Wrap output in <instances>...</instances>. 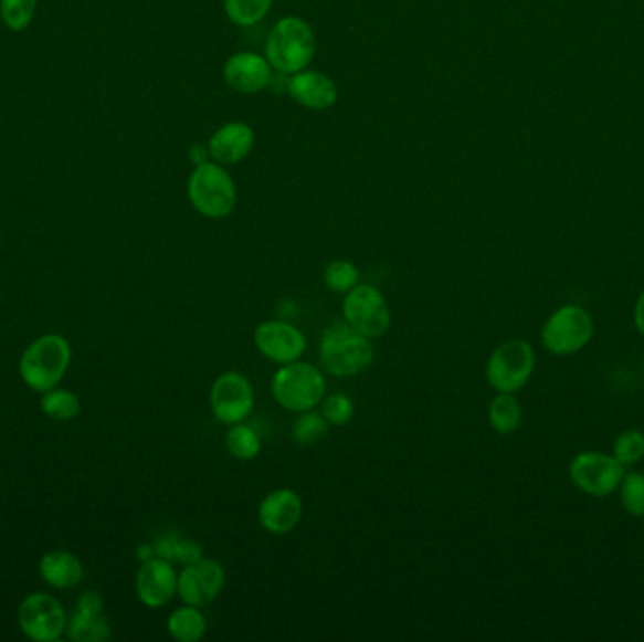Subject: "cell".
I'll list each match as a JSON object with an SVG mask.
<instances>
[{"mask_svg":"<svg viewBox=\"0 0 644 642\" xmlns=\"http://www.w3.org/2000/svg\"><path fill=\"white\" fill-rule=\"evenodd\" d=\"M319 358L334 377H357L376 360L370 337L362 336L345 320H336L320 336Z\"/></svg>","mask_w":644,"mask_h":642,"instance_id":"obj_1","label":"cell"},{"mask_svg":"<svg viewBox=\"0 0 644 642\" xmlns=\"http://www.w3.org/2000/svg\"><path fill=\"white\" fill-rule=\"evenodd\" d=\"M72 360L68 339L59 334H45L34 339L20 358V376L27 387L44 394L59 387Z\"/></svg>","mask_w":644,"mask_h":642,"instance_id":"obj_2","label":"cell"},{"mask_svg":"<svg viewBox=\"0 0 644 642\" xmlns=\"http://www.w3.org/2000/svg\"><path fill=\"white\" fill-rule=\"evenodd\" d=\"M315 55V34L307 21L287 15L275 23L266 39V59L274 71L293 76L306 71Z\"/></svg>","mask_w":644,"mask_h":642,"instance_id":"obj_3","label":"cell"},{"mask_svg":"<svg viewBox=\"0 0 644 642\" xmlns=\"http://www.w3.org/2000/svg\"><path fill=\"white\" fill-rule=\"evenodd\" d=\"M272 394L291 413H306L320 406L326 396V379L317 366L296 360L275 371Z\"/></svg>","mask_w":644,"mask_h":642,"instance_id":"obj_4","label":"cell"},{"mask_svg":"<svg viewBox=\"0 0 644 642\" xmlns=\"http://www.w3.org/2000/svg\"><path fill=\"white\" fill-rule=\"evenodd\" d=\"M187 192L192 208L208 219H224L236 210V183L223 166L213 160L194 166Z\"/></svg>","mask_w":644,"mask_h":642,"instance_id":"obj_5","label":"cell"},{"mask_svg":"<svg viewBox=\"0 0 644 642\" xmlns=\"http://www.w3.org/2000/svg\"><path fill=\"white\" fill-rule=\"evenodd\" d=\"M536 369V352L528 341L510 339L499 345L486 362V381L498 394L520 392Z\"/></svg>","mask_w":644,"mask_h":642,"instance_id":"obj_6","label":"cell"},{"mask_svg":"<svg viewBox=\"0 0 644 642\" xmlns=\"http://www.w3.org/2000/svg\"><path fill=\"white\" fill-rule=\"evenodd\" d=\"M593 336V318L577 304L556 309L541 328L542 347L556 357H568L584 349Z\"/></svg>","mask_w":644,"mask_h":642,"instance_id":"obj_7","label":"cell"},{"mask_svg":"<svg viewBox=\"0 0 644 642\" xmlns=\"http://www.w3.org/2000/svg\"><path fill=\"white\" fill-rule=\"evenodd\" d=\"M344 320L370 339H379L392 325L389 302L373 285H357L344 298Z\"/></svg>","mask_w":644,"mask_h":642,"instance_id":"obj_8","label":"cell"},{"mask_svg":"<svg viewBox=\"0 0 644 642\" xmlns=\"http://www.w3.org/2000/svg\"><path fill=\"white\" fill-rule=\"evenodd\" d=\"M625 467L613 454L598 451L579 452L569 465V477L587 496L606 497L619 490Z\"/></svg>","mask_w":644,"mask_h":642,"instance_id":"obj_9","label":"cell"},{"mask_svg":"<svg viewBox=\"0 0 644 642\" xmlns=\"http://www.w3.org/2000/svg\"><path fill=\"white\" fill-rule=\"evenodd\" d=\"M18 622L23 635L31 641L53 642L66 633L68 617L59 599L44 591H36L21 601Z\"/></svg>","mask_w":644,"mask_h":642,"instance_id":"obj_10","label":"cell"},{"mask_svg":"<svg viewBox=\"0 0 644 642\" xmlns=\"http://www.w3.org/2000/svg\"><path fill=\"white\" fill-rule=\"evenodd\" d=\"M211 413L221 424L232 427L243 422L255 408V390L240 371H224L210 390Z\"/></svg>","mask_w":644,"mask_h":642,"instance_id":"obj_11","label":"cell"},{"mask_svg":"<svg viewBox=\"0 0 644 642\" xmlns=\"http://www.w3.org/2000/svg\"><path fill=\"white\" fill-rule=\"evenodd\" d=\"M255 347L262 357L268 358L270 362L293 364L302 360L307 349V339L304 331L285 320H266L256 326Z\"/></svg>","mask_w":644,"mask_h":642,"instance_id":"obj_12","label":"cell"},{"mask_svg":"<svg viewBox=\"0 0 644 642\" xmlns=\"http://www.w3.org/2000/svg\"><path fill=\"white\" fill-rule=\"evenodd\" d=\"M226 585V575L218 560L200 558L186 566L178 577V596L183 604L205 607L219 598Z\"/></svg>","mask_w":644,"mask_h":642,"instance_id":"obj_13","label":"cell"},{"mask_svg":"<svg viewBox=\"0 0 644 642\" xmlns=\"http://www.w3.org/2000/svg\"><path fill=\"white\" fill-rule=\"evenodd\" d=\"M178 577L172 561L155 556L138 569L136 596L149 609L167 607L178 596Z\"/></svg>","mask_w":644,"mask_h":642,"instance_id":"obj_14","label":"cell"},{"mask_svg":"<svg viewBox=\"0 0 644 642\" xmlns=\"http://www.w3.org/2000/svg\"><path fill=\"white\" fill-rule=\"evenodd\" d=\"M272 71L274 69L268 59L258 53L242 52L224 63L223 76L230 90L242 95H255L272 83Z\"/></svg>","mask_w":644,"mask_h":642,"instance_id":"obj_15","label":"cell"},{"mask_svg":"<svg viewBox=\"0 0 644 642\" xmlns=\"http://www.w3.org/2000/svg\"><path fill=\"white\" fill-rule=\"evenodd\" d=\"M304 503L293 488L270 492L258 505V522L272 535H285L300 524Z\"/></svg>","mask_w":644,"mask_h":642,"instance_id":"obj_16","label":"cell"},{"mask_svg":"<svg viewBox=\"0 0 644 642\" xmlns=\"http://www.w3.org/2000/svg\"><path fill=\"white\" fill-rule=\"evenodd\" d=\"M288 95L304 108L323 112L338 103V85L323 72L300 71L288 77Z\"/></svg>","mask_w":644,"mask_h":642,"instance_id":"obj_17","label":"cell"},{"mask_svg":"<svg viewBox=\"0 0 644 642\" xmlns=\"http://www.w3.org/2000/svg\"><path fill=\"white\" fill-rule=\"evenodd\" d=\"M255 146V133L247 123L230 122L210 138V157L221 166H232L250 157Z\"/></svg>","mask_w":644,"mask_h":642,"instance_id":"obj_18","label":"cell"},{"mask_svg":"<svg viewBox=\"0 0 644 642\" xmlns=\"http://www.w3.org/2000/svg\"><path fill=\"white\" fill-rule=\"evenodd\" d=\"M40 577L55 590H71L84 579V566L68 550H52L42 556L39 564Z\"/></svg>","mask_w":644,"mask_h":642,"instance_id":"obj_19","label":"cell"},{"mask_svg":"<svg viewBox=\"0 0 644 642\" xmlns=\"http://www.w3.org/2000/svg\"><path fill=\"white\" fill-rule=\"evenodd\" d=\"M168 633L179 642H198L208 631V620L200 607L183 604L168 618Z\"/></svg>","mask_w":644,"mask_h":642,"instance_id":"obj_20","label":"cell"},{"mask_svg":"<svg viewBox=\"0 0 644 642\" xmlns=\"http://www.w3.org/2000/svg\"><path fill=\"white\" fill-rule=\"evenodd\" d=\"M488 422L499 435H510L522 424V406L515 394H498L490 401Z\"/></svg>","mask_w":644,"mask_h":642,"instance_id":"obj_21","label":"cell"},{"mask_svg":"<svg viewBox=\"0 0 644 642\" xmlns=\"http://www.w3.org/2000/svg\"><path fill=\"white\" fill-rule=\"evenodd\" d=\"M66 635L76 642H104L112 636V628L103 614L74 611L66 622Z\"/></svg>","mask_w":644,"mask_h":642,"instance_id":"obj_22","label":"cell"},{"mask_svg":"<svg viewBox=\"0 0 644 642\" xmlns=\"http://www.w3.org/2000/svg\"><path fill=\"white\" fill-rule=\"evenodd\" d=\"M224 445H226V451L234 459L250 462V460H255L261 454L262 439L255 432V428H251L245 422H237V424H232L229 432H226Z\"/></svg>","mask_w":644,"mask_h":642,"instance_id":"obj_23","label":"cell"},{"mask_svg":"<svg viewBox=\"0 0 644 642\" xmlns=\"http://www.w3.org/2000/svg\"><path fill=\"white\" fill-rule=\"evenodd\" d=\"M40 408L50 419L68 422V420H74L80 414L82 403H80V398L71 390L53 388V390H47L42 394Z\"/></svg>","mask_w":644,"mask_h":642,"instance_id":"obj_24","label":"cell"},{"mask_svg":"<svg viewBox=\"0 0 644 642\" xmlns=\"http://www.w3.org/2000/svg\"><path fill=\"white\" fill-rule=\"evenodd\" d=\"M328 428L330 424L326 422L323 413H317L315 409L298 413V419L294 420L293 424V441L302 449H309L328 435Z\"/></svg>","mask_w":644,"mask_h":642,"instance_id":"obj_25","label":"cell"},{"mask_svg":"<svg viewBox=\"0 0 644 642\" xmlns=\"http://www.w3.org/2000/svg\"><path fill=\"white\" fill-rule=\"evenodd\" d=\"M274 0H224V12L232 23L253 27L268 15Z\"/></svg>","mask_w":644,"mask_h":642,"instance_id":"obj_26","label":"cell"},{"mask_svg":"<svg viewBox=\"0 0 644 642\" xmlns=\"http://www.w3.org/2000/svg\"><path fill=\"white\" fill-rule=\"evenodd\" d=\"M323 280H325L328 291L336 294H347L358 285L360 272L351 261H332L328 262V266L325 267Z\"/></svg>","mask_w":644,"mask_h":642,"instance_id":"obj_27","label":"cell"},{"mask_svg":"<svg viewBox=\"0 0 644 642\" xmlns=\"http://www.w3.org/2000/svg\"><path fill=\"white\" fill-rule=\"evenodd\" d=\"M620 502L624 505L625 513L632 516H644V473L643 471H630L624 473V478L619 486Z\"/></svg>","mask_w":644,"mask_h":642,"instance_id":"obj_28","label":"cell"},{"mask_svg":"<svg viewBox=\"0 0 644 642\" xmlns=\"http://www.w3.org/2000/svg\"><path fill=\"white\" fill-rule=\"evenodd\" d=\"M39 0H0V18L13 32L23 31L31 25Z\"/></svg>","mask_w":644,"mask_h":642,"instance_id":"obj_29","label":"cell"},{"mask_svg":"<svg viewBox=\"0 0 644 642\" xmlns=\"http://www.w3.org/2000/svg\"><path fill=\"white\" fill-rule=\"evenodd\" d=\"M613 456L624 467L635 465L644 459V433L638 430H625L614 439Z\"/></svg>","mask_w":644,"mask_h":642,"instance_id":"obj_30","label":"cell"},{"mask_svg":"<svg viewBox=\"0 0 644 642\" xmlns=\"http://www.w3.org/2000/svg\"><path fill=\"white\" fill-rule=\"evenodd\" d=\"M320 403H323V411L320 413H323V417H325L326 422L330 427H345L352 419V414H355V403H352L349 396L341 394V392L325 396Z\"/></svg>","mask_w":644,"mask_h":642,"instance_id":"obj_31","label":"cell"},{"mask_svg":"<svg viewBox=\"0 0 644 642\" xmlns=\"http://www.w3.org/2000/svg\"><path fill=\"white\" fill-rule=\"evenodd\" d=\"M202 554H204V550L198 545L197 540L181 539V537H178L176 547H173L172 564L191 566V564L200 560V558H204Z\"/></svg>","mask_w":644,"mask_h":642,"instance_id":"obj_32","label":"cell"},{"mask_svg":"<svg viewBox=\"0 0 644 642\" xmlns=\"http://www.w3.org/2000/svg\"><path fill=\"white\" fill-rule=\"evenodd\" d=\"M76 611L87 612V614H103V596L98 591H84L77 599Z\"/></svg>","mask_w":644,"mask_h":642,"instance_id":"obj_33","label":"cell"},{"mask_svg":"<svg viewBox=\"0 0 644 642\" xmlns=\"http://www.w3.org/2000/svg\"><path fill=\"white\" fill-rule=\"evenodd\" d=\"M189 157H191L192 165H204V162H208V160L211 159L210 147L202 146V144H194V146L191 147V155H189Z\"/></svg>","mask_w":644,"mask_h":642,"instance_id":"obj_34","label":"cell"},{"mask_svg":"<svg viewBox=\"0 0 644 642\" xmlns=\"http://www.w3.org/2000/svg\"><path fill=\"white\" fill-rule=\"evenodd\" d=\"M633 320H635L637 330L644 336V291L638 294L637 304H635V309H633Z\"/></svg>","mask_w":644,"mask_h":642,"instance_id":"obj_35","label":"cell"},{"mask_svg":"<svg viewBox=\"0 0 644 642\" xmlns=\"http://www.w3.org/2000/svg\"><path fill=\"white\" fill-rule=\"evenodd\" d=\"M136 558L140 560V564L155 558L154 545H149V543H146V545H140V547L136 548Z\"/></svg>","mask_w":644,"mask_h":642,"instance_id":"obj_36","label":"cell"}]
</instances>
